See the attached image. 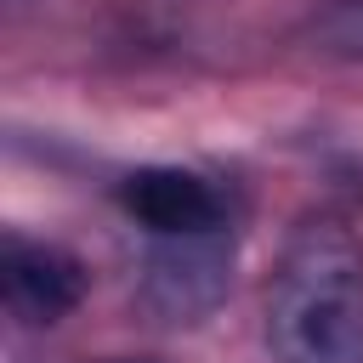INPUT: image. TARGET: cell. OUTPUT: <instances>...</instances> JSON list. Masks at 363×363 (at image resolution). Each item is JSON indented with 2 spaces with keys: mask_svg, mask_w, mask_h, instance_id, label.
I'll return each mask as SVG.
<instances>
[{
  "mask_svg": "<svg viewBox=\"0 0 363 363\" xmlns=\"http://www.w3.org/2000/svg\"><path fill=\"white\" fill-rule=\"evenodd\" d=\"M0 289H6V312H11L23 329H51V323H62V318L79 306V295H85V267H79L62 244L6 233Z\"/></svg>",
  "mask_w": 363,
  "mask_h": 363,
  "instance_id": "3957f363",
  "label": "cell"
},
{
  "mask_svg": "<svg viewBox=\"0 0 363 363\" xmlns=\"http://www.w3.org/2000/svg\"><path fill=\"white\" fill-rule=\"evenodd\" d=\"M301 40L323 62H363V0H323V6H312Z\"/></svg>",
  "mask_w": 363,
  "mask_h": 363,
  "instance_id": "5b68a950",
  "label": "cell"
},
{
  "mask_svg": "<svg viewBox=\"0 0 363 363\" xmlns=\"http://www.w3.org/2000/svg\"><path fill=\"white\" fill-rule=\"evenodd\" d=\"M272 363H363V238L346 221H306L267 289Z\"/></svg>",
  "mask_w": 363,
  "mask_h": 363,
  "instance_id": "6da1fadb",
  "label": "cell"
},
{
  "mask_svg": "<svg viewBox=\"0 0 363 363\" xmlns=\"http://www.w3.org/2000/svg\"><path fill=\"white\" fill-rule=\"evenodd\" d=\"M119 204L159 244L164 238H216L227 227V204H221L216 182H204L199 170H182V164H142V170H130L125 187H119Z\"/></svg>",
  "mask_w": 363,
  "mask_h": 363,
  "instance_id": "7a4b0ae2",
  "label": "cell"
},
{
  "mask_svg": "<svg viewBox=\"0 0 363 363\" xmlns=\"http://www.w3.org/2000/svg\"><path fill=\"white\" fill-rule=\"evenodd\" d=\"M221 289V233L216 238H164L153 250V301L176 318L204 312Z\"/></svg>",
  "mask_w": 363,
  "mask_h": 363,
  "instance_id": "277c9868",
  "label": "cell"
}]
</instances>
